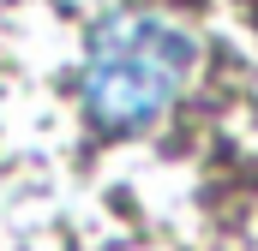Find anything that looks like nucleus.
<instances>
[{"label":"nucleus","mask_w":258,"mask_h":251,"mask_svg":"<svg viewBox=\"0 0 258 251\" xmlns=\"http://www.w3.org/2000/svg\"><path fill=\"white\" fill-rule=\"evenodd\" d=\"M198 42L162 12H114L90 30V48L78 66V102L84 120L102 132H144L156 126L192 84Z\"/></svg>","instance_id":"nucleus-1"}]
</instances>
